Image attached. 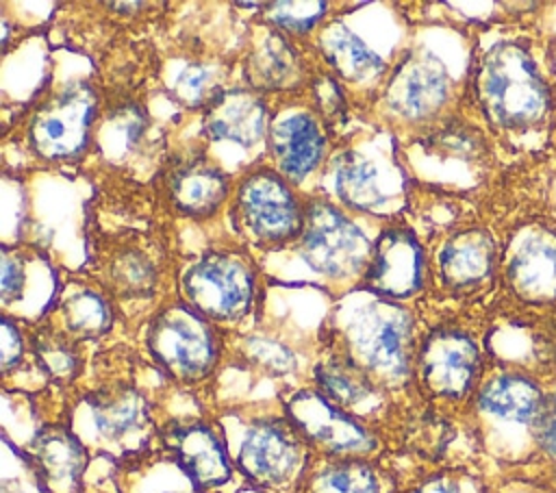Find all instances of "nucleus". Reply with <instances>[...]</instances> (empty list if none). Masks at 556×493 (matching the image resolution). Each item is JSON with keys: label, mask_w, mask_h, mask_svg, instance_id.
Segmentation results:
<instances>
[{"label": "nucleus", "mask_w": 556, "mask_h": 493, "mask_svg": "<svg viewBox=\"0 0 556 493\" xmlns=\"http://www.w3.org/2000/svg\"><path fill=\"white\" fill-rule=\"evenodd\" d=\"M20 358H22V334L17 326L9 317H4L2 319V369L9 371L20 363Z\"/></svg>", "instance_id": "obj_35"}, {"label": "nucleus", "mask_w": 556, "mask_h": 493, "mask_svg": "<svg viewBox=\"0 0 556 493\" xmlns=\"http://www.w3.org/2000/svg\"><path fill=\"white\" fill-rule=\"evenodd\" d=\"M334 187L339 198L358 211H378L384 202L376 165L361 152H343L334 167Z\"/></svg>", "instance_id": "obj_25"}, {"label": "nucleus", "mask_w": 556, "mask_h": 493, "mask_svg": "<svg viewBox=\"0 0 556 493\" xmlns=\"http://www.w3.org/2000/svg\"><path fill=\"white\" fill-rule=\"evenodd\" d=\"M248 352H250V356H252L258 365H263L265 369L276 371V374L291 371L293 365H295L293 354H291L287 347H282L280 343L269 341V339H250Z\"/></svg>", "instance_id": "obj_33"}, {"label": "nucleus", "mask_w": 556, "mask_h": 493, "mask_svg": "<svg viewBox=\"0 0 556 493\" xmlns=\"http://www.w3.org/2000/svg\"><path fill=\"white\" fill-rule=\"evenodd\" d=\"M250 85L258 89H285L300 78V59L289 41L278 33L263 39L245 65Z\"/></svg>", "instance_id": "obj_24"}, {"label": "nucleus", "mask_w": 556, "mask_h": 493, "mask_svg": "<svg viewBox=\"0 0 556 493\" xmlns=\"http://www.w3.org/2000/svg\"><path fill=\"white\" fill-rule=\"evenodd\" d=\"M165 493H182V491H165Z\"/></svg>", "instance_id": "obj_39"}, {"label": "nucleus", "mask_w": 556, "mask_h": 493, "mask_svg": "<svg viewBox=\"0 0 556 493\" xmlns=\"http://www.w3.org/2000/svg\"><path fill=\"white\" fill-rule=\"evenodd\" d=\"M265 20L285 33H308L326 15V2H271L265 4Z\"/></svg>", "instance_id": "obj_29"}, {"label": "nucleus", "mask_w": 556, "mask_h": 493, "mask_svg": "<svg viewBox=\"0 0 556 493\" xmlns=\"http://www.w3.org/2000/svg\"><path fill=\"white\" fill-rule=\"evenodd\" d=\"M343 339L348 356L371 378L400 384L410 374L413 319L384 298L356 302L345 311Z\"/></svg>", "instance_id": "obj_1"}, {"label": "nucleus", "mask_w": 556, "mask_h": 493, "mask_svg": "<svg viewBox=\"0 0 556 493\" xmlns=\"http://www.w3.org/2000/svg\"><path fill=\"white\" fill-rule=\"evenodd\" d=\"M287 413L300 434L328 454L352 458L376 447L369 430L319 391L293 393Z\"/></svg>", "instance_id": "obj_9"}, {"label": "nucleus", "mask_w": 556, "mask_h": 493, "mask_svg": "<svg viewBox=\"0 0 556 493\" xmlns=\"http://www.w3.org/2000/svg\"><path fill=\"white\" fill-rule=\"evenodd\" d=\"M169 195L180 213L206 217L226 200L228 176L208 163H189L174 172L169 180Z\"/></svg>", "instance_id": "obj_22"}, {"label": "nucleus", "mask_w": 556, "mask_h": 493, "mask_svg": "<svg viewBox=\"0 0 556 493\" xmlns=\"http://www.w3.org/2000/svg\"><path fill=\"white\" fill-rule=\"evenodd\" d=\"M96 434L124 452L139 450L150 437V410L132 387H113L87 397Z\"/></svg>", "instance_id": "obj_14"}, {"label": "nucleus", "mask_w": 556, "mask_h": 493, "mask_svg": "<svg viewBox=\"0 0 556 493\" xmlns=\"http://www.w3.org/2000/svg\"><path fill=\"white\" fill-rule=\"evenodd\" d=\"M539 384L521 374H502L491 378L478 393V406L500 419L536 424L543 408Z\"/></svg>", "instance_id": "obj_20"}, {"label": "nucleus", "mask_w": 556, "mask_h": 493, "mask_svg": "<svg viewBox=\"0 0 556 493\" xmlns=\"http://www.w3.org/2000/svg\"><path fill=\"white\" fill-rule=\"evenodd\" d=\"M176 98L187 106L208 104L219 89L213 83V72L200 63H189L174 80Z\"/></svg>", "instance_id": "obj_30"}, {"label": "nucleus", "mask_w": 556, "mask_h": 493, "mask_svg": "<svg viewBox=\"0 0 556 493\" xmlns=\"http://www.w3.org/2000/svg\"><path fill=\"white\" fill-rule=\"evenodd\" d=\"M319 48L334 72L352 83H374L384 72V61L343 24L328 26L319 37Z\"/></svg>", "instance_id": "obj_23"}, {"label": "nucleus", "mask_w": 556, "mask_h": 493, "mask_svg": "<svg viewBox=\"0 0 556 493\" xmlns=\"http://www.w3.org/2000/svg\"><path fill=\"white\" fill-rule=\"evenodd\" d=\"M28 258L17 250H2V280H0V293L2 302L11 304L24 298L26 278H28Z\"/></svg>", "instance_id": "obj_32"}, {"label": "nucleus", "mask_w": 556, "mask_h": 493, "mask_svg": "<svg viewBox=\"0 0 556 493\" xmlns=\"http://www.w3.org/2000/svg\"><path fill=\"white\" fill-rule=\"evenodd\" d=\"M321 80H324V83H319L317 98H319L321 109H324V111L328 113V117H330V115H334V113L341 109L343 100H341V91L337 89L334 83H330L328 78H321Z\"/></svg>", "instance_id": "obj_37"}, {"label": "nucleus", "mask_w": 556, "mask_h": 493, "mask_svg": "<svg viewBox=\"0 0 556 493\" xmlns=\"http://www.w3.org/2000/svg\"><path fill=\"white\" fill-rule=\"evenodd\" d=\"M417 363L424 384L434 395L463 397L476 382L480 352L467 334L439 330L424 341Z\"/></svg>", "instance_id": "obj_12"}, {"label": "nucleus", "mask_w": 556, "mask_h": 493, "mask_svg": "<svg viewBox=\"0 0 556 493\" xmlns=\"http://www.w3.org/2000/svg\"><path fill=\"white\" fill-rule=\"evenodd\" d=\"M113 278L115 282L128 291V293H141V291H150L152 282H154V269L148 263L146 256H141L139 252H130L124 254L115 261L113 265Z\"/></svg>", "instance_id": "obj_31"}, {"label": "nucleus", "mask_w": 556, "mask_h": 493, "mask_svg": "<svg viewBox=\"0 0 556 493\" xmlns=\"http://www.w3.org/2000/svg\"><path fill=\"white\" fill-rule=\"evenodd\" d=\"M315 380L321 395L345 410L361 406L376 393L371 376L350 356H330L321 361L315 369Z\"/></svg>", "instance_id": "obj_26"}, {"label": "nucleus", "mask_w": 556, "mask_h": 493, "mask_svg": "<svg viewBox=\"0 0 556 493\" xmlns=\"http://www.w3.org/2000/svg\"><path fill=\"white\" fill-rule=\"evenodd\" d=\"M534 432L539 443L552 454L556 456V391L543 402L541 415L534 424Z\"/></svg>", "instance_id": "obj_34"}, {"label": "nucleus", "mask_w": 556, "mask_h": 493, "mask_svg": "<svg viewBox=\"0 0 556 493\" xmlns=\"http://www.w3.org/2000/svg\"><path fill=\"white\" fill-rule=\"evenodd\" d=\"M154 361L176 380L195 382L217 363V339L206 317L189 304H169L148 326Z\"/></svg>", "instance_id": "obj_4"}, {"label": "nucleus", "mask_w": 556, "mask_h": 493, "mask_svg": "<svg viewBox=\"0 0 556 493\" xmlns=\"http://www.w3.org/2000/svg\"><path fill=\"white\" fill-rule=\"evenodd\" d=\"M267 128L265 102L245 89L219 91L204 113V130L213 139L235 141L239 146H254L263 139Z\"/></svg>", "instance_id": "obj_17"}, {"label": "nucleus", "mask_w": 556, "mask_h": 493, "mask_svg": "<svg viewBox=\"0 0 556 493\" xmlns=\"http://www.w3.org/2000/svg\"><path fill=\"white\" fill-rule=\"evenodd\" d=\"M424 280V252L408 228H387L374 241L363 285L384 300H404L419 291Z\"/></svg>", "instance_id": "obj_10"}, {"label": "nucleus", "mask_w": 556, "mask_h": 493, "mask_svg": "<svg viewBox=\"0 0 556 493\" xmlns=\"http://www.w3.org/2000/svg\"><path fill=\"white\" fill-rule=\"evenodd\" d=\"M410 493H476V491L471 489V482L467 478H458V476H452V473H441V476H434V478L426 480L424 484H419Z\"/></svg>", "instance_id": "obj_36"}, {"label": "nucleus", "mask_w": 556, "mask_h": 493, "mask_svg": "<svg viewBox=\"0 0 556 493\" xmlns=\"http://www.w3.org/2000/svg\"><path fill=\"white\" fill-rule=\"evenodd\" d=\"M239 493H267V491H263L261 486H245V489H241Z\"/></svg>", "instance_id": "obj_38"}, {"label": "nucleus", "mask_w": 556, "mask_h": 493, "mask_svg": "<svg viewBox=\"0 0 556 493\" xmlns=\"http://www.w3.org/2000/svg\"><path fill=\"white\" fill-rule=\"evenodd\" d=\"M495 245L482 230H465L445 241L439 254L441 278L452 289H471L489 278Z\"/></svg>", "instance_id": "obj_19"}, {"label": "nucleus", "mask_w": 556, "mask_h": 493, "mask_svg": "<svg viewBox=\"0 0 556 493\" xmlns=\"http://www.w3.org/2000/svg\"><path fill=\"white\" fill-rule=\"evenodd\" d=\"M269 146L280 174L293 182L311 174L326 150L319 124L304 111L282 113L269 128Z\"/></svg>", "instance_id": "obj_16"}, {"label": "nucleus", "mask_w": 556, "mask_h": 493, "mask_svg": "<svg viewBox=\"0 0 556 493\" xmlns=\"http://www.w3.org/2000/svg\"><path fill=\"white\" fill-rule=\"evenodd\" d=\"M302 493H395L393 480L363 458L324 463L302 478Z\"/></svg>", "instance_id": "obj_21"}, {"label": "nucleus", "mask_w": 556, "mask_h": 493, "mask_svg": "<svg viewBox=\"0 0 556 493\" xmlns=\"http://www.w3.org/2000/svg\"><path fill=\"white\" fill-rule=\"evenodd\" d=\"M182 291L200 315L232 321L243 317L254 298V269L235 252H206L182 276Z\"/></svg>", "instance_id": "obj_5"}, {"label": "nucleus", "mask_w": 556, "mask_h": 493, "mask_svg": "<svg viewBox=\"0 0 556 493\" xmlns=\"http://www.w3.org/2000/svg\"><path fill=\"white\" fill-rule=\"evenodd\" d=\"M96 98L87 85H74L50 98L30 122V146L46 159H72L89 141Z\"/></svg>", "instance_id": "obj_8"}, {"label": "nucleus", "mask_w": 556, "mask_h": 493, "mask_svg": "<svg viewBox=\"0 0 556 493\" xmlns=\"http://www.w3.org/2000/svg\"><path fill=\"white\" fill-rule=\"evenodd\" d=\"M165 445L198 491H213L232 476V463L222 437L204 421L169 426Z\"/></svg>", "instance_id": "obj_13"}, {"label": "nucleus", "mask_w": 556, "mask_h": 493, "mask_svg": "<svg viewBox=\"0 0 556 493\" xmlns=\"http://www.w3.org/2000/svg\"><path fill=\"white\" fill-rule=\"evenodd\" d=\"M235 219L258 243H282L302 230V208L280 174H250L237 191Z\"/></svg>", "instance_id": "obj_6"}, {"label": "nucleus", "mask_w": 556, "mask_h": 493, "mask_svg": "<svg viewBox=\"0 0 556 493\" xmlns=\"http://www.w3.org/2000/svg\"><path fill=\"white\" fill-rule=\"evenodd\" d=\"M33 350L41 369L54 380H72L78 374V354L70 337L54 330H41L33 339Z\"/></svg>", "instance_id": "obj_28"}, {"label": "nucleus", "mask_w": 556, "mask_h": 493, "mask_svg": "<svg viewBox=\"0 0 556 493\" xmlns=\"http://www.w3.org/2000/svg\"><path fill=\"white\" fill-rule=\"evenodd\" d=\"M508 278L513 289L530 302L556 298V237L530 235L513 256Z\"/></svg>", "instance_id": "obj_18"}, {"label": "nucleus", "mask_w": 556, "mask_h": 493, "mask_svg": "<svg viewBox=\"0 0 556 493\" xmlns=\"http://www.w3.org/2000/svg\"><path fill=\"white\" fill-rule=\"evenodd\" d=\"M30 463L43 491L76 493L87 467V450L70 428L46 426L33 437Z\"/></svg>", "instance_id": "obj_15"}, {"label": "nucleus", "mask_w": 556, "mask_h": 493, "mask_svg": "<svg viewBox=\"0 0 556 493\" xmlns=\"http://www.w3.org/2000/svg\"><path fill=\"white\" fill-rule=\"evenodd\" d=\"M61 317L76 339H96L111 326V308L102 295L91 289H74L61 302Z\"/></svg>", "instance_id": "obj_27"}, {"label": "nucleus", "mask_w": 556, "mask_h": 493, "mask_svg": "<svg viewBox=\"0 0 556 493\" xmlns=\"http://www.w3.org/2000/svg\"><path fill=\"white\" fill-rule=\"evenodd\" d=\"M450 80L443 63L428 50L408 52L391 74L384 100L389 109L408 122L434 115L447 100Z\"/></svg>", "instance_id": "obj_11"}, {"label": "nucleus", "mask_w": 556, "mask_h": 493, "mask_svg": "<svg viewBox=\"0 0 556 493\" xmlns=\"http://www.w3.org/2000/svg\"><path fill=\"white\" fill-rule=\"evenodd\" d=\"M476 91L484 113L504 128H528L547 111V87L517 43L493 46L476 74Z\"/></svg>", "instance_id": "obj_2"}, {"label": "nucleus", "mask_w": 556, "mask_h": 493, "mask_svg": "<svg viewBox=\"0 0 556 493\" xmlns=\"http://www.w3.org/2000/svg\"><path fill=\"white\" fill-rule=\"evenodd\" d=\"M235 458L250 482L261 489H278L300 476L304 437L293 421L258 419L245 428Z\"/></svg>", "instance_id": "obj_7"}, {"label": "nucleus", "mask_w": 556, "mask_h": 493, "mask_svg": "<svg viewBox=\"0 0 556 493\" xmlns=\"http://www.w3.org/2000/svg\"><path fill=\"white\" fill-rule=\"evenodd\" d=\"M300 250L317 274L343 280L367 269L374 243L337 206L311 200L302 208Z\"/></svg>", "instance_id": "obj_3"}]
</instances>
